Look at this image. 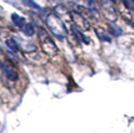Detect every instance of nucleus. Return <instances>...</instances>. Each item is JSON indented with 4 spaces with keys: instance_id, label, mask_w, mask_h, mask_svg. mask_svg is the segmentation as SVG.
Masks as SVG:
<instances>
[{
    "instance_id": "7ed1b4c3",
    "label": "nucleus",
    "mask_w": 134,
    "mask_h": 133,
    "mask_svg": "<svg viewBox=\"0 0 134 133\" xmlns=\"http://www.w3.org/2000/svg\"><path fill=\"white\" fill-rule=\"evenodd\" d=\"M0 68H1V71L3 72V74L5 75V77L10 80V81H16L18 79V73L15 69H13L12 67H10L7 64H3V63H0Z\"/></svg>"
},
{
    "instance_id": "0eeeda50",
    "label": "nucleus",
    "mask_w": 134,
    "mask_h": 133,
    "mask_svg": "<svg viewBox=\"0 0 134 133\" xmlns=\"http://www.w3.org/2000/svg\"><path fill=\"white\" fill-rule=\"evenodd\" d=\"M22 31L24 32L25 35H27V36H32L34 34L33 25H32L31 23H26V24H24V26L22 27Z\"/></svg>"
},
{
    "instance_id": "f03ea898",
    "label": "nucleus",
    "mask_w": 134,
    "mask_h": 133,
    "mask_svg": "<svg viewBox=\"0 0 134 133\" xmlns=\"http://www.w3.org/2000/svg\"><path fill=\"white\" fill-rule=\"evenodd\" d=\"M39 39L40 43H41V47H42V49H43V51L46 54L51 56L57 54L58 49L56 47L54 41L52 40V38L43 29H40L39 30Z\"/></svg>"
},
{
    "instance_id": "ddd939ff",
    "label": "nucleus",
    "mask_w": 134,
    "mask_h": 133,
    "mask_svg": "<svg viewBox=\"0 0 134 133\" xmlns=\"http://www.w3.org/2000/svg\"><path fill=\"white\" fill-rule=\"evenodd\" d=\"M105 1H107V2H111L112 0H105Z\"/></svg>"
},
{
    "instance_id": "f8f14e48",
    "label": "nucleus",
    "mask_w": 134,
    "mask_h": 133,
    "mask_svg": "<svg viewBox=\"0 0 134 133\" xmlns=\"http://www.w3.org/2000/svg\"><path fill=\"white\" fill-rule=\"evenodd\" d=\"M127 23H128L132 28H134V22H132V21H127Z\"/></svg>"
},
{
    "instance_id": "9d476101",
    "label": "nucleus",
    "mask_w": 134,
    "mask_h": 133,
    "mask_svg": "<svg viewBox=\"0 0 134 133\" xmlns=\"http://www.w3.org/2000/svg\"><path fill=\"white\" fill-rule=\"evenodd\" d=\"M96 33L98 35L99 39L102 40V41H107V42H110V41H111V39L109 38L105 33H99V32H97V31H96Z\"/></svg>"
},
{
    "instance_id": "39448f33",
    "label": "nucleus",
    "mask_w": 134,
    "mask_h": 133,
    "mask_svg": "<svg viewBox=\"0 0 134 133\" xmlns=\"http://www.w3.org/2000/svg\"><path fill=\"white\" fill-rule=\"evenodd\" d=\"M5 43H6V46H7L9 49L11 50V51L15 52V53L18 51V44H17L16 41H15L14 39H12V38L6 39Z\"/></svg>"
},
{
    "instance_id": "423d86ee",
    "label": "nucleus",
    "mask_w": 134,
    "mask_h": 133,
    "mask_svg": "<svg viewBox=\"0 0 134 133\" xmlns=\"http://www.w3.org/2000/svg\"><path fill=\"white\" fill-rule=\"evenodd\" d=\"M109 32H110L113 36H115V37H118V36H120V35L123 33L121 28L118 27L117 25H115V24H110V25H109Z\"/></svg>"
},
{
    "instance_id": "f257e3e1",
    "label": "nucleus",
    "mask_w": 134,
    "mask_h": 133,
    "mask_svg": "<svg viewBox=\"0 0 134 133\" xmlns=\"http://www.w3.org/2000/svg\"><path fill=\"white\" fill-rule=\"evenodd\" d=\"M46 23H47L49 29L51 30V32L54 34L57 38L62 39L63 37H65L66 28L61 21V19L58 16H56L55 14L48 15L47 19H46Z\"/></svg>"
},
{
    "instance_id": "20e7f679",
    "label": "nucleus",
    "mask_w": 134,
    "mask_h": 133,
    "mask_svg": "<svg viewBox=\"0 0 134 133\" xmlns=\"http://www.w3.org/2000/svg\"><path fill=\"white\" fill-rule=\"evenodd\" d=\"M11 19H12V21H13V23H14L16 26H18V27L22 28L23 26H24V24H25V19H24L23 17L19 16L16 13H13V14H12Z\"/></svg>"
},
{
    "instance_id": "9b49d317",
    "label": "nucleus",
    "mask_w": 134,
    "mask_h": 133,
    "mask_svg": "<svg viewBox=\"0 0 134 133\" xmlns=\"http://www.w3.org/2000/svg\"><path fill=\"white\" fill-rule=\"evenodd\" d=\"M23 2L25 3V4H27L28 6H31V7H33V8H36V9H40V7L35 2H33L32 0H23Z\"/></svg>"
},
{
    "instance_id": "6e6552de",
    "label": "nucleus",
    "mask_w": 134,
    "mask_h": 133,
    "mask_svg": "<svg viewBox=\"0 0 134 133\" xmlns=\"http://www.w3.org/2000/svg\"><path fill=\"white\" fill-rule=\"evenodd\" d=\"M72 31H73V33H74V35H75L76 37H78V38L80 39V40H81L83 43H86V44H88V43H89V40L86 38V37H85L83 34L79 31L77 28L72 27Z\"/></svg>"
},
{
    "instance_id": "4468645a",
    "label": "nucleus",
    "mask_w": 134,
    "mask_h": 133,
    "mask_svg": "<svg viewBox=\"0 0 134 133\" xmlns=\"http://www.w3.org/2000/svg\"><path fill=\"white\" fill-rule=\"evenodd\" d=\"M121 1H122V2H123V3H124V0H121Z\"/></svg>"
},
{
    "instance_id": "1a4fd4ad",
    "label": "nucleus",
    "mask_w": 134,
    "mask_h": 133,
    "mask_svg": "<svg viewBox=\"0 0 134 133\" xmlns=\"http://www.w3.org/2000/svg\"><path fill=\"white\" fill-rule=\"evenodd\" d=\"M124 5L134 12V0H124Z\"/></svg>"
}]
</instances>
